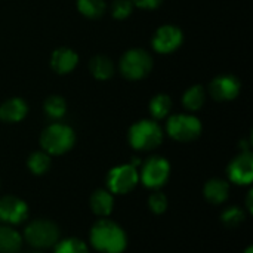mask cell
Returning <instances> with one entry per match:
<instances>
[{
	"label": "cell",
	"mask_w": 253,
	"mask_h": 253,
	"mask_svg": "<svg viewBox=\"0 0 253 253\" xmlns=\"http://www.w3.org/2000/svg\"><path fill=\"white\" fill-rule=\"evenodd\" d=\"M245 253H253V249L252 248H248V251H246Z\"/></svg>",
	"instance_id": "cell-30"
},
{
	"label": "cell",
	"mask_w": 253,
	"mask_h": 253,
	"mask_svg": "<svg viewBox=\"0 0 253 253\" xmlns=\"http://www.w3.org/2000/svg\"><path fill=\"white\" fill-rule=\"evenodd\" d=\"M79 65V55L71 47H58L50 55V68L56 74H70Z\"/></svg>",
	"instance_id": "cell-13"
},
{
	"label": "cell",
	"mask_w": 253,
	"mask_h": 253,
	"mask_svg": "<svg viewBox=\"0 0 253 253\" xmlns=\"http://www.w3.org/2000/svg\"><path fill=\"white\" fill-rule=\"evenodd\" d=\"M168 135L178 142H191L202 133V122L188 113H179L168 117L166 122Z\"/></svg>",
	"instance_id": "cell-5"
},
{
	"label": "cell",
	"mask_w": 253,
	"mask_h": 253,
	"mask_svg": "<svg viewBox=\"0 0 253 253\" xmlns=\"http://www.w3.org/2000/svg\"><path fill=\"white\" fill-rule=\"evenodd\" d=\"M90 243L102 253H122L126 248V234L117 224L101 219L90 231Z\"/></svg>",
	"instance_id": "cell-1"
},
{
	"label": "cell",
	"mask_w": 253,
	"mask_h": 253,
	"mask_svg": "<svg viewBox=\"0 0 253 253\" xmlns=\"http://www.w3.org/2000/svg\"><path fill=\"white\" fill-rule=\"evenodd\" d=\"M28 114V105L22 98H9L0 105V120L6 123H18Z\"/></svg>",
	"instance_id": "cell-14"
},
{
	"label": "cell",
	"mask_w": 253,
	"mask_h": 253,
	"mask_svg": "<svg viewBox=\"0 0 253 253\" xmlns=\"http://www.w3.org/2000/svg\"><path fill=\"white\" fill-rule=\"evenodd\" d=\"M127 139L132 148L138 151H150L163 142V129L156 120L142 119L130 126Z\"/></svg>",
	"instance_id": "cell-4"
},
{
	"label": "cell",
	"mask_w": 253,
	"mask_h": 253,
	"mask_svg": "<svg viewBox=\"0 0 253 253\" xmlns=\"http://www.w3.org/2000/svg\"><path fill=\"white\" fill-rule=\"evenodd\" d=\"M55 253H87V248L79 239H67L56 245Z\"/></svg>",
	"instance_id": "cell-25"
},
{
	"label": "cell",
	"mask_w": 253,
	"mask_h": 253,
	"mask_svg": "<svg viewBox=\"0 0 253 253\" xmlns=\"http://www.w3.org/2000/svg\"><path fill=\"white\" fill-rule=\"evenodd\" d=\"M150 114L153 120H163L168 119L170 111H172V99L166 93H157L151 98L150 105H148Z\"/></svg>",
	"instance_id": "cell-17"
},
{
	"label": "cell",
	"mask_w": 253,
	"mask_h": 253,
	"mask_svg": "<svg viewBox=\"0 0 253 253\" xmlns=\"http://www.w3.org/2000/svg\"><path fill=\"white\" fill-rule=\"evenodd\" d=\"M76 142L74 130L64 123H52L46 126L40 135V145L49 156H61L73 148Z\"/></svg>",
	"instance_id": "cell-3"
},
{
	"label": "cell",
	"mask_w": 253,
	"mask_h": 253,
	"mask_svg": "<svg viewBox=\"0 0 253 253\" xmlns=\"http://www.w3.org/2000/svg\"><path fill=\"white\" fill-rule=\"evenodd\" d=\"M25 240L39 249H46L58 243L59 239V231L58 227L49 221H34L31 222L24 233Z\"/></svg>",
	"instance_id": "cell-7"
},
{
	"label": "cell",
	"mask_w": 253,
	"mask_h": 253,
	"mask_svg": "<svg viewBox=\"0 0 253 253\" xmlns=\"http://www.w3.org/2000/svg\"><path fill=\"white\" fill-rule=\"evenodd\" d=\"M228 193H230V187L222 179H211L205 185V197L213 205H219L225 202L228 197Z\"/></svg>",
	"instance_id": "cell-18"
},
{
	"label": "cell",
	"mask_w": 253,
	"mask_h": 253,
	"mask_svg": "<svg viewBox=\"0 0 253 253\" xmlns=\"http://www.w3.org/2000/svg\"><path fill=\"white\" fill-rule=\"evenodd\" d=\"M27 205L13 196H6L0 199V221L7 224H19L27 218Z\"/></svg>",
	"instance_id": "cell-12"
},
{
	"label": "cell",
	"mask_w": 253,
	"mask_h": 253,
	"mask_svg": "<svg viewBox=\"0 0 253 253\" xmlns=\"http://www.w3.org/2000/svg\"><path fill=\"white\" fill-rule=\"evenodd\" d=\"M133 12V4L130 0H114L111 3V15L117 21L127 19Z\"/></svg>",
	"instance_id": "cell-24"
},
{
	"label": "cell",
	"mask_w": 253,
	"mask_h": 253,
	"mask_svg": "<svg viewBox=\"0 0 253 253\" xmlns=\"http://www.w3.org/2000/svg\"><path fill=\"white\" fill-rule=\"evenodd\" d=\"M113 206H114V200H113V196L108 191L98 190L90 197V208L99 216L110 215L111 211H113Z\"/></svg>",
	"instance_id": "cell-19"
},
{
	"label": "cell",
	"mask_w": 253,
	"mask_h": 253,
	"mask_svg": "<svg viewBox=\"0 0 253 253\" xmlns=\"http://www.w3.org/2000/svg\"><path fill=\"white\" fill-rule=\"evenodd\" d=\"M22 239L10 227H0V253H16L21 249Z\"/></svg>",
	"instance_id": "cell-20"
},
{
	"label": "cell",
	"mask_w": 253,
	"mask_h": 253,
	"mask_svg": "<svg viewBox=\"0 0 253 253\" xmlns=\"http://www.w3.org/2000/svg\"><path fill=\"white\" fill-rule=\"evenodd\" d=\"M76 6L77 10L89 19H98L107 12L105 0H76Z\"/></svg>",
	"instance_id": "cell-21"
},
{
	"label": "cell",
	"mask_w": 253,
	"mask_h": 253,
	"mask_svg": "<svg viewBox=\"0 0 253 253\" xmlns=\"http://www.w3.org/2000/svg\"><path fill=\"white\" fill-rule=\"evenodd\" d=\"M89 71L92 74L93 79L105 82L108 79H111L114 76V64L113 61L105 56V55H95L90 61H89Z\"/></svg>",
	"instance_id": "cell-15"
},
{
	"label": "cell",
	"mask_w": 253,
	"mask_h": 253,
	"mask_svg": "<svg viewBox=\"0 0 253 253\" xmlns=\"http://www.w3.org/2000/svg\"><path fill=\"white\" fill-rule=\"evenodd\" d=\"M148 205H150V209L154 212V213H163L168 208V199L165 197V194L162 193H154L150 200H148Z\"/></svg>",
	"instance_id": "cell-27"
},
{
	"label": "cell",
	"mask_w": 253,
	"mask_h": 253,
	"mask_svg": "<svg viewBox=\"0 0 253 253\" xmlns=\"http://www.w3.org/2000/svg\"><path fill=\"white\" fill-rule=\"evenodd\" d=\"M30 170L36 175H43L49 170L50 168V157L47 153L44 151H36L33 153L30 157H28V162H27Z\"/></svg>",
	"instance_id": "cell-23"
},
{
	"label": "cell",
	"mask_w": 253,
	"mask_h": 253,
	"mask_svg": "<svg viewBox=\"0 0 253 253\" xmlns=\"http://www.w3.org/2000/svg\"><path fill=\"white\" fill-rule=\"evenodd\" d=\"M154 61L150 52L142 47L127 49L119 61L120 74L130 82H138L145 79L153 70Z\"/></svg>",
	"instance_id": "cell-2"
},
{
	"label": "cell",
	"mask_w": 253,
	"mask_h": 253,
	"mask_svg": "<svg viewBox=\"0 0 253 253\" xmlns=\"http://www.w3.org/2000/svg\"><path fill=\"white\" fill-rule=\"evenodd\" d=\"M205 102H206V89L202 84L190 86L182 95V105L190 113L202 110Z\"/></svg>",
	"instance_id": "cell-16"
},
{
	"label": "cell",
	"mask_w": 253,
	"mask_h": 253,
	"mask_svg": "<svg viewBox=\"0 0 253 253\" xmlns=\"http://www.w3.org/2000/svg\"><path fill=\"white\" fill-rule=\"evenodd\" d=\"M133 7L142 9V10H154L162 6L163 0H130Z\"/></svg>",
	"instance_id": "cell-28"
},
{
	"label": "cell",
	"mask_w": 253,
	"mask_h": 253,
	"mask_svg": "<svg viewBox=\"0 0 253 253\" xmlns=\"http://www.w3.org/2000/svg\"><path fill=\"white\" fill-rule=\"evenodd\" d=\"M252 197H253V193H252V191H251V193H249V194H248V209H249V211H251V212H252V211H253Z\"/></svg>",
	"instance_id": "cell-29"
},
{
	"label": "cell",
	"mask_w": 253,
	"mask_h": 253,
	"mask_svg": "<svg viewBox=\"0 0 253 253\" xmlns=\"http://www.w3.org/2000/svg\"><path fill=\"white\" fill-rule=\"evenodd\" d=\"M139 173L133 165H120L110 170L107 176L108 188L116 194H126L138 184Z\"/></svg>",
	"instance_id": "cell-8"
},
{
	"label": "cell",
	"mask_w": 253,
	"mask_h": 253,
	"mask_svg": "<svg viewBox=\"0 0 253 253\" xmlns=\"http://www.w3.org/2000/svg\"><path fill=\"white\" fill-rule=\"evenodd\" d=\"M170 173V165L166 159L154 156L150 157L144 165L141 170V181L148 188H159L162 187Z\"/></svg>",
	"instance_id": "cell-9"
},
{
	"label": "cell",
	"mask_w": 253,
	"mask_h": 253,
	"mask_svg": "<svg viewBox=\"0 0 253 253\" xmlns=\"http://www.w3.org/2000/svg\"><path fill=\"white\" fill-rule=\"evenodd\" d=\"M242 90L240 80L233 74H221L215 77L208 87V93L219 102L233 101L239 96Z\"/></svg>",
	"instance_id": "cell-10"
},
{
	"label": "cell",
	"mask_w": 253,
	"mask_h": 253,
	"mask_svg": "<svg viewBox=\"0 0 253 253\" xmlns=\"http://www.w3.org/2000/svg\"><path fill=\"white\" fill-rule=\"evenodd\" d=\"M43 110L50 120H59L67 113V101L59 95H50L46 98L43 104Z\"/></svg>",
	"instance_id": "cell-22"
},
{
	"label": "cell",
	"mask_w": 253,
	"mask_h": 253,
	"mask_svg": "<svg viewBox=\"0 0 253 253\" xmlns=\"http://www.w3.org/2000/svg\"><path fill=\"white\" fill-rule=\"evenodd\" d=\"M228 176L234 184L249 185L253 179V156L251 151H242L228 166Z\"/></svg>",
	"instance_id": "cell-11"
},
{
	"label": "cell",
	"mask_w": 253,
	"mask_h": 253,
	"mask_svg": "<svg viewBox=\"0 0 253 253\" xmlns=\"http://www.w3.org/2000/svg\"><path fill=\"white\" fill-rule=\"evenodd\" d=\"M182 43L184 31L173 24H165L159 27L151 37V47L160 55H169L176 52Z\"/></svg>",
	"instance_id": "cell-6"
},
{
	"label": "cell",
	"mask_w": 253,
	"mask_h": 253,
	"mask_svg": "<svg viewBox=\"0 0 253 253\" xmlns=\"http://www.w3.org/2000/svg\"><path fill=\"white\" fill-rule=\"evenodd\" d=\"M243 221H245V212L237 206H231L222 213V222L227 227H237Z\"/></svg>",
	"instance_id": "cell-26"
}]
</instances>
